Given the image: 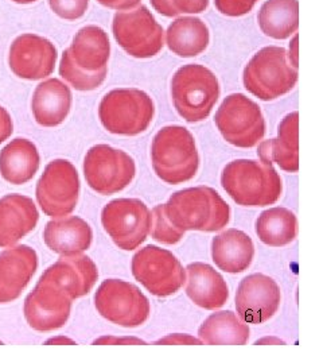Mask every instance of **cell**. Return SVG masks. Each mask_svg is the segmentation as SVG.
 Returning <instances> with one entry per match:
<instances>
[{
	"mask_svg": "<svg viewBox=\"0 0 323 364\" xmlns=\"http://www.w3.org/2000/svg\"><path fill=\"white\" fill-rule=\"evenodd\" d=\"M186 294L195 305L207 311H214L228 302V285L221 274L212 266L195 262L186 267Z\"/></svg>",
	"mask_w": 323,
	"mask_h": 364,
	"instance_id": "21",
	"label": "cell"
},
{
	"mask_svg": "<svg viewBox=\"0 0 323 364\" xmlns=\"http://www.w3.org/2000/svg\"><path fill=\"white\" fill-rule=\"evenodd\" d=\"M264 341H270V343H272V341H276L278 344H285L283 341H280V340H273V338H263V340H260V341H258L256 344H261V343H264Z\"/></svg>",
	"mask_w": 323,
	"mask_h": 364,
	"instance_id": "41",
	"label": "cell"
},
{
	"mask_svg": "<svg viewBox=\"0 0 323 364\" xmlns=\"http://www.w3.org/2000/svg\"><path fill=\"white\" fill-rule=\"evenodd\" d=\"M132 274L156 297L173 296L186 282V270L181 262L173 252L156 246H147L133 255Z\"/></svg>",
	"mask_w": 323,
	"mask_h": 364,
	"instance_id": "9",
	"label": "cell"
},
{
	"mask_svg": "<svg viewBox=\"0 0 323 364\" xmlns=\"http://www.w3.org/2000/svg\"><path fill=\"white\" fill-rule=\"evenodd\" d=\"M38 209L26 196L10 195L0 200V247H11L30 234L38 223Z\"/></svg>",
	"mask_w": 323,
	"mask_h": 364,
	"instance_id": "20",
	"label": "cell"
},
{
	"mask_svg": "<svg viewBox=\"0 0 323 364\" xmlns=\"http://www.w3.org/2000/svg\"><path fill=\"white\" fill-rule=\"evenodd\" d=\"M198 336L212 346H244L249 340V326L236 313L222 311L207 317Z\"/></svg>",
	"mask_w": 323,
	"mask_h": 364,
	"instance_id": "28",
	"label": "cell"
},
{
	"mask_svg": "<svg viewBox=\"0 0 323 364\" xmlns=\"http://www.w3.org/2000/svg\"><path fill=\"white\" fill-rule=\"evenodd\" d=\"M165 212L182 232H214L228 225L231 208L213 188L195 186L178 191L168 198Z\"/></svg>",
	"mask_w": 323,
	"mask_h": 364,
	"instance_id": "2",
	"label": "cell"
},
{
	"mask_svg": "<svg viewBox=\"0 0 323 364\" xmlns=\"http://www.w3.org/2000/svg\"><path fill=\"white\" fill-rule=\"evenodd\" d=\"M282 293L278 284L264 274L246 277L236 293V309L246 324H263L278 312Z\"/></svg>",
	"mask_w": 323,
	"mask_h": 364,
	"instance_id": "15",
	"label": "cell"
},
{
	"mask_svg": "<svg viewBox=\"0 0 323 364\" xmlns=\"http://www.w3.org/2000/svg\"><path fill=\"white\" fill-rule=\"evenodd\" d=\"M97 278L99 272L94 262L80 254L64 255L40 277L42 281L58 287L72 299L88 294Z\"/></svg>",
	"mask_w": 323,
	"mask_h": 364,
	"instance_id": "18",
	"label": "cell"
},
{
	"mask_svg": "<svg viewBox=\"0 0 323 364\" xmlns=\"http://www.w3.org/2000/svg\"><path fill=\"white\" fill-rule=\"evenodd\" d=\"M100 4H103L108 9L117 10V11H126V10H132L136 6H139L141 0H97Z\"/></svg>",
	"mask_w": 323,
	"mask_h": 364,
	"instance_id": "37",
	"label": "cell"
},
{
	"mask_svg": "<svg viewBox=\"0 0 323 364\" xmlns=\"http://www.w3.org/2000/svg\"><path fill=\"white\" fill-rule=\"evenodd\" d=\"M171 96L177 112L189 123L205 120L220 97L216 75L198 64L182 66L171 81Z\"/></svg>",
	"mask_w": 323,
	"mask_h": 364,
	"instance_id": "5",
	"label": "cell"
},
{
	"mask_svg": "<svg viewBox=\"0 0 323 364\" xmlns=\"http://www.w3.org/2000/svg\"><path fill=\"white\" fill-rule=\"evenodd\" d=\"M214 122L224 139L240 149L256 146L265 134V122L260 107L243 93L225 97Z\"/></svg>",
	"mask_w": 323,
	"mask_h": 364,
	"instance_id": "8",
	"label": "cell"
},
{
	"mask_svg": "<svg viewBox=\"0 0 323 364\" xmlns=\"http://www.w3.org/2000/svg\"><path fill=\"white\" fill-rule=\"evenodd\" d=\"M153 99L141 90H114L104 96L99 117L105 130L126 136H135L147 130L154 119Z\"/></svg>",
	"mask_w": 323,
	"mask_h": 364,
	"instance_id": "7",
	"label": "cell"
},
{
	"mask_svg": "<svg viewBox=\"0 0 323 364\" xmlns=\"http://www.w3.org/2000/svg\"><path fill=\"white\" fill-rule=\"evenodd\" d=\"M258 26L273 39L291 37L299 26L297 0H267L258 11Z\"/></svg>",
	"mask_w": 323,
	"mask_h": 364,
	"instance_id": "29",
	"label": "cell"
},
{
	"mask_svg": "<svg viewBox=\"0 0 323 364\" xmlns=\"http://www.w3.org/2000/svg\"><path fill=\"white\" fill-rule=\"evenodd\" d=\"M72 299L52 284L39 279L25 301V316L31 328L49 332L64 326L70 316Z\"/></svg>",
	"mask_w": 323,
	"mask_h": 364,
	"instance_id": "16",
	"label": "cell"
},
{
	"mask_svg": "<svg viewBox=\"0 0 323 364\" xmlns=\"http://www.w3.org/2000/svg\"><path fill=\"white\" fill-rule=\"evenodd\" d=\"M38 168V150L27 139H15L0 151V173L13 185L30 181Z\"/></svg>",
	"mask_w": 323,
	"mask_h": 364,
	"instance_id": "26",
	"label": "cell"
},
{
	"mask_svg": "<svg viewBox=\"0 0 323 364\" xmlns=\"http://www.w3.org/2000/svg\"><path fill=\"white\" fill-rule=\"evenodd\" d=\"M290 61L292 66L297 69V36L292 39V43L290 45Z\"/></svg>",
	"mask_w": 323,
	"mask_h": 364,
	"instance_id": "39",
	"label": "cell"
},
{
	"mask_svg": "<svg viewBox=\"0 0 323 364\" xmlns=\"http://www.w3.org/2000/svg\"><path fill=\"white\" fill-rule=\"evenodd\" d=\"M258 0H214L221 14L226 16H243L252 11Z\"/></svg>",
	"mask_w": 323,
	"mask_h": 364,
	"instance_id": "34",
	"label": "cell"
},
{
	"mask_svg": "<svg viewBox=\"0 0 323 364\" xmlns=\"http://www.w3.org/2000/svg\"><path fill=\"white\" fill-rule=\"evenodd\" d=\"M255 257L252 239L236 228L217 235L212 242V258L225 273H243L248 270Z\"/></svg>",
	"mask_w": 323,
	"mask_h": 364,
	"instance_id": "23",
	"label": "cell"
},
{
	"mask_svg": "<svg viewBox=\"0 0 323 364\" xmlns=\"http://www.w3.org/2000/svg\"><path fill=\"white\" fill-rule=\"evenodd\" d=\"M299 114H288L278 129V138L258 146V156L265 164H276L288 173L299 170Z\"/></svg>",
	"mask_w": 323,
	"mask_h": 364,
	"instance_id": "22",
	"label": "cell"
},
{
	"mask_svg": "<svg viewBox=\"0 0 323 364\" xmlns=\"http://www.w3.org/2000/svg\"><path fill=\"white\" fill-rule=\"evenodd\" d=\"M221 185L241 207L272 205L283 192L282 178L275 168L253 159H237L228 164L222 170Z\"/></svg>",
	"mask_w": 323,
	"mask_h": 364,
	"instance_id": "3",
	"label": "cell"
},
{
	"mask_svg": "<svg viewBox=\"0 0 323 364\" xmlns=\"http://www.w3.org/2000/svg\"><path fill=\"white\" fill-rule=\"evenodd\" d=\"M156 176L170 185L190 181L199 168V156L192 132L182 126L159 131L151 146Z\"/></svg>",
	"mask_w": 323,
	"mask_h": 364,
	"instance_id": "4",
	"label": "cell"
},
{
	"mask_svg": "<svg viewBox=\"0 0 323 364\" xmlns=\"http://www.w3.org/2000/svg\"><path fill=\"white\" fill-rule=\"evenodd\" d=\"M136 173L131 156L108 144H97L87 153L84 174L88 185L97 193L115 195L126 189Z\"/></svg>",
	"mask_w": 323,
	"mask_h": 364,
	"instance_id": "11",
	"label": "cell"
},
{
	"mask_svg": "<svg viewBox=\"0 0 323 364\" xmlns=\"http://www.w3.org/2000/svg\"><path fill=\"white\" fill-rule=\"evenodd\" d=\"M151 236L156 242L163 245H175L181 242L185 232L175 228L168 219V215L165 212V204L158 205L151 212Z\"/></svg>",
	"mask_w": 323,
	"mask_h": 364,
	"instance_id": "31",
	"label": "cell"
},
{
	"mask_svg": "<svg viewBox=\"0 0 323 364\" xmlns=\"http://www.w3.org/2000/svg\"><path fill=\"white\" fill-rule=\"evenodd\" d=\"M94 304L104 318L124 328L143 326L151 312L150 301L141 289L120 279L104 281Z\"/></svg>",
	"mask_w": 323,
	"mask_h": 364,
	"instance_id": "10",
	"label": "cell"
},
{
	"mask_svg": "<svg viewBox=\"0 0 323 364\" xmlns=\"http://www.w3.org/2000/svg\"><path fill=\"white\" fill-rule=\"evenodd\" d=\"M80 178L76 168L66 159L50 162L39 178L37 200L50 218L70 215L77 205Z\"/></svg>",
	"mask_w": 323,
	"mask_h": 364,
	"instance_id": "14",
	"label": "cell"
},
{
	"mask_svg": "<svg viewBox=\"0 0 323 364\" xmlns=\"http://www.w3.org/2000/svg\"><path fill=\"white\" fill-rule=\"evenodd\" d=\"M112 30L117 43L135 58H151L165 45V31L146 6L127 13H117Z\"/></svg>",
	"mask_w": 323,
	"mask_h": 364,
	"instance_id": "13",
	"label": "cell"
},
{
	"mask_svg": "<svg viewBox=\"0 0 323 364\" xmlns=\"http://www.w3.org/2000/svg\"><path fill=\"white\" fill-rule=\"evenodd\" d=\"M72 105V93L67 85L57 78L39 84L33 96V114L43 127H55L64 122Z\"/></svg>",
	"mask_w": 323,
	"mask_h": 364,
	"instance_id": "24",
	"label": "cell"
},
{
	"mask_svg": "<svg viewBox=\"0 0 323 364\" xmlns=\"http://www.w3.org/2000/svg\"><path fill=\"white\" fill-rule=\"evenodd\" d=\"M53 11L66 21H76L87 13L89 0H49Z\"/></svg>",
	"mask_w": 323,
	"mask_h": 364,
	"instance_id": "33",
	"label": "cell"
},
{
	"mask_svg": "<svg viewBox=\"0 0 323 364\" xmlns=\"http://www.w3.org/2000/svg\"><path fill=\"white\" fill-rule=\"evenodd\" d=\"M13 134V120L9 112L0 107V144L9 139Z\"/></svg>",
	"mask_w": 323,
	"mask_h": 364,
	"instance_id": "36",
	"label": "cell"
},
{
	"mask_svg": "<svg viewBox=\"0 0 323 364\" xmlns=\"http://www.w3.org/2000/svg\"><path fill=\"white\" fill-rule=\"evenodd\" d=\"M256 234L270 247H285L297 237V216L282 207L267 209L258 216Z\"/></svg>",
	"mask_w": 323,
	"mask_h": 364,
	"instance_id": "30",
	"label": "cell"
},
{
	"mask_svg": "<svg viewBox=\"0 0 323 364\" xmlns=\"http://www.w3.org/2000/svg\"><path fill=\"white\" fill-rule=\"evenodd\" d=\"M297 70L285 48L268 46L258 50L244 69V87L263 102H271L291 91Z\"/></svg>",
	"mask_w": 323,
	"mask_h": 364,
	"instance_id": "6",
	"label": "cell"
},
{
	"mask_svg": "<svg viewBox=\"0 0 323 364\" xmlns=\"http://www.w3.org/2000/svg\"><path fill=\"white\" fill-rule=\"evenodd\" d=\"M15 3H21V4H27V3H33V1H37V0H13Z\"/></svg>",
	"mask_w": 323,
	"mask_h": 364,
	"instance_id": "42",
	"label": "cell"
},
{
	"mask_svg": "<svg viewBox=\"0 0 323 364\" xmlns=\"http://www.w3.org/2000/svg\"><path fill=\"white\" fill-rule=\"evenodd\" d=\"M94 344H146L141 338H99L94 341Z\"/></svg>",
	"mask_w": 323,
	"mask_h": 364,
	"instance_id": "38",
	"label": "cell"
},
{
	"mask_svg": "<svg viewBox=\"0 0 323 364\" xmlns=\"http://www.w3.org/2000/svg\"><path fill=\"white\" fill-rule=\"evenodd\" d=\"M9 61L11 70L18 77L40 80L54 72L57 50L50 41L25 34L13 41Z\"/></svg>",
	"mask_w": 323,
	"mask_h": 364,
	"instance_id": "17",
	"label": "cell"
},
{
	"mask_svg": "<svg viewBox=\"0 0 323 364\" xmlns=\"http://www.w3.org/2000/svg\"><path fill=\"white\" fill-rule=\"evenodd\" d=\"M38 267V257L27 246L7 250L0 254V304L18 299Z\"/></svg>",
	"mask_w": 323,
	"mask_h": 364,
	"instance_id": "19",
	"label": "cell"
},
{
	"mask_svg": "<svg viewBox=\"0 0 323 364\" xmlns=\"http://www.w3.org/2000/svg\"><path fill=\"white\" fill-rule=\"evenodd\" d=\"M48 343H54V344H55V343H70V344H73V341H72V340H69V338H52V340H49Z\"/></svg>",
	"mask_w": 323,
	"mask_h": 364,
	"instance_id": "40",
	"label": "cell"
},
{
	"mask_svg": "<svg viewBox=\"0 0 323 364\" xmlns=\"http://www.w3.org/2000/svg\"><path fill=\"white\" fill-rule=\"evenodd\" d=\"M109 54L111 43L103 28L84 27L62 54L60 75L77 91H93L106 77Z\"/></svg>",
	"mask_w": 323,
	"mask_h": 364,
	"instance_id": "1",
	"label": "cell"
},
{
	"mask_svg": "<svg viewBox=\"0 0 323 364\" xmlns=\"http://www.w3.org/2000/svg\"><path fill=\"white\" fill-rule=\"evenodd\" d=\"M210 41L209 28L198 18H180L168 27L166 43L168 49L180 57H195L207 50Z\"/></svg>",
	"mask_w": 323,
	"mask_h": 364,
	"instance_id": "27",
	"label": "cell"
},
{
	"mask_svg": "<svg viewBox=\"0 0 323 364\" xmlns=\"http://www.w3.org/2000/svg\"><path fill=\"white\" fill-rule=\"evenodd\" d=\"M102 223L117 247L132 251L150 234L151 212L138 198H117L104 207Z\"/></svg>",
	"mask_w": 323,
	"mask_h": 364,
	"instance_id": "12",
	"label": "cell"
},
{
	"mask_svg": "<svg viewBox=\"0 0 323 364\" xmlns=\"http://www.w3.org/2000/svg\"><path fill=\"white\" fill-rule=\"evenodd\" d=\"M89 224L77 216L46 224L43 239L46 246L61 255H76L91 247Z\"/></svg>",
	"mask_w": 323,
	"mask_h": 364,
	"instance_id": "25",
	"label": "cell"
},
{
	"mask_svg": "<svg viewBox=\"0 0 323 364\" xmlns=\"http://www.w3.org/2000/svg\"><path fill=\"white\" fill-rule=\"evenodd\" d=\"M155 344H180V346H186V344H195V346H199L202 344L201 340L193 338L190 335H181V333H175V335H168L166 338H160L155 341Z\"/></svg>",
	"mask_w": 323,
	"mask_h": 364,
	"instance_id": "35",
	"label": "cell"
},
{
	"mask_svg": "<svg viewBox=\"0 0 323 364\" xmlns=\"http://www.w3.org/2000/svg\"><path fill=\"white\" fill-rule=\"evenodd\" d=\"M154 10L168 18L181 14L204 13L209 6V0H151Z\"/></svg>",
	"mask_w": 323,
	"mask_h": 364,
	"instance_id": "32",
	"label": "cell"
}]
</instances>
